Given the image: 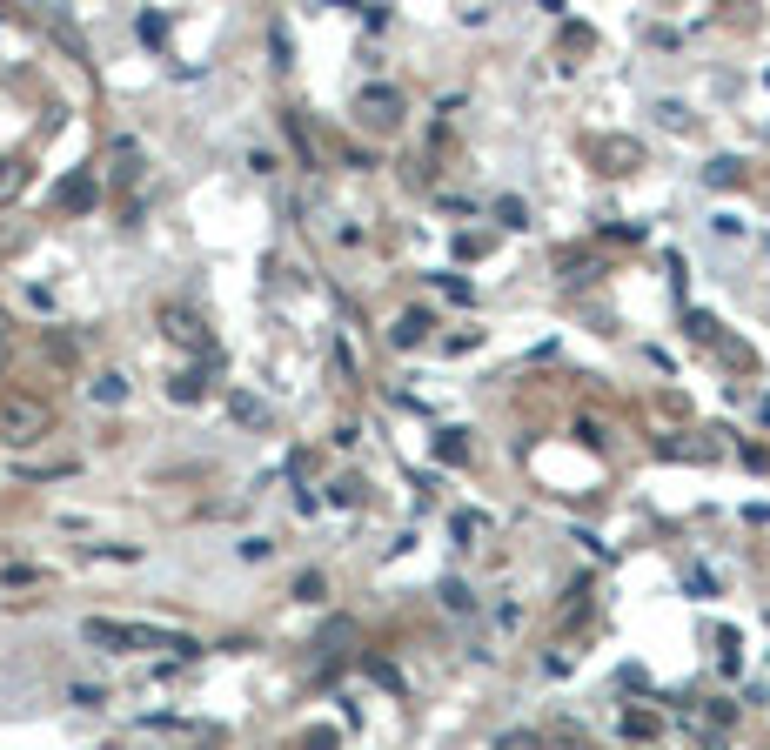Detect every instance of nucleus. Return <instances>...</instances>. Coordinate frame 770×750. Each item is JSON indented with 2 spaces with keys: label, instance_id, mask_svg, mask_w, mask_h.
Returning <instances> with one entry per match:
<instances>
[{
  "label": "nucleus",
  "instance_id": "obj_1",
  "mask_svg": "<svg viewBox=\"0 0 770 750\" xmlns=\"http://www.w3.org/2000/svg\"><path fill=\"white\" fill-rule=\"evenodd\" d=\"M81 637H88L94 650H181V657H195V637H181V630H154V623L88 617V623H81Z\"/></svg>",
  "mask_w": 770,
  "mask_h": 750
},
{
  "label": "nucleus",
  "instance_id": "obj_2",
  "mask_svg": "<svg viewBox=\"0 0 770 750\" xmlns=\"http://www.w3.org/2000/svg\"><path fill=\"white\" fill-rule=\"evenodd\" d=\"M47 402L41 396H27V389H7V396H0V436L7 442H41L47 436Z\"/></svg>",
  "mask_w": 770,
  "mask_h": 750
},
{
  "label": "nucleus",
  "instance_id": "obj_3",
  "mask_svg": "<svg viewBox=\"0 0 770 750\" xmlns=\"http://www.w3.org/2000/svg\"><path fill=\"white\" fill-rule=\"evenodd\" d=\"M355 114H369V121H396V114H402V94L382 88V81H369V88L355 94Z\"/></svg>",
  "mask_w": 770,
  "mask_h": 750
},
{
  "label": "nucleus",
  "instance_id": "obj_4",
  "mask_svg": "<svg viewBox=\"0 0 770 750\" xmlns=\"http://www.w3.org/2000/svg\"><path fill=\"white\" fill-rule=\"evenodd\" d=\"M422 335H429V309H402L396 329H389V342H396V349H416Z\"/></svg>",
  "mask_w": 770,
  "mask_h": 750
},
{
  "label": "nucleus",
  "instance_id": "obj_5",
  "mask_svg": "<svg viewBox=\"0 0 770 750\" xmlns=\"http://www.w3.org/2000/svg\"><path fill=\"white\" fill-rule=\"evenodd\" d=\"M94 402H108V409H121V402H128V375H101V382H94Z\"/></svg>",
  "mask_w": 770,
  "mask_h": 750
},
{
  "label": "nucleus",
  "instance_id": "obj_6",
  "mask_svg": "<svg viewBox=\"0 0 770 750\" xmlns=\"http://www.w3.org/2000/svg\"><path fill=\"white\" fill-rule=\"evenodd\" d=\"M442 603H449V610H476V596L462 590V583H442Z\"/></svg>",
  "mask_w": 770,
  "mask_h": 750
},
{
  "label": "nucleus",
  "instance_id": "obj_7",
  "mask_svg": "<svg viewBox=\"0 0 770 750\" xmlns=\"http://www.w3.org/2000/svg\"><path fill=\"white\" fill-rule=\"evenodd\" d=\"M242 556H248V563H268V556H275V543H268V536H248Z\"/></svg>",
  "mask_w": 770,
  "mask_h": 750
},
{
  "label": "nucleus",
  "instance_id": "obj_8",
  "mask_svg": "<svg viewBox=\"0 0 770 750\" xmlns=\"http://www.w3.org/2000/svg\"><path fill=\"white\" fill-rule=\"evenodd\" d=\"M141 41H168V21H161V14H141Z\"/></svg>",
  "mask_w": 770,
  "mask_h": 750
},
{
  "label": "nucleus",
  "instance_id": "obj_9",
  "mask_svg": "<svg viewBox=\"0 0 770 750\" xmlns=\"http://www.w3.org/2000/svg\"><path fill=\"white\" fill-rule=\"evenodd\" d=\"M61 201H67V208H81V201H88V175H74V181H67Z\"/></svg>",
  "mask_w": 770,
  "mask_h": 750
},
{
  "label": "nucleus",
  "instance_id": "obj_10",
  "mask_svg": "<svg viewBox=\"0 0 770 750\" xmlns=\"http://www.w3.org/2000/svg\"><path fill=\"white\" fill-rule=\"evenodd\" d=\"M489 530V516H456V536H462V543H469V536H483Z\"/></svg>",
  "mask_w": 770,
  "mask_h": 750
},
{
  "label": "nucleus",
  "instance_id": "obj_11",
  "mask_svg": "<svg viewBox=\"0 0 770 750\" xmlns=\"http://www.w3.org/2000/svg\"><path fill=\"white\" fill-rule=\"evenodd\" d=\"M14 188H21V168H0V201L14 195Z\"/></svg>",
  "mask_w": 770,
  "mask_h": 750
},
{
  "label": "nucleus",
  "instance_id": "obj_12",
  "mask_svg": "<svg viewBox=\"0 0 770 750\" xmlns=\"http://www.w3.org/2000/svg\"><path fill=\"white\" fill-rule=\"evenodd\" d=\"M0 335H7V329H0ZM0 362H7V349H0Z\"/></svg>",
  "mask_w": 770,
  "mask_h": 750
}]
</instances>
